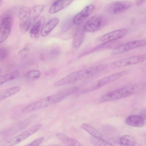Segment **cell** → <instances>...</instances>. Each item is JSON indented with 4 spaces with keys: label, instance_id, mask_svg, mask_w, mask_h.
I'll return each instance as SVG.
<instances>
[{
    "label": "cell",
    "instance_id": "obj_1",
    "mask_svg": "<svg viewBox=\"0 0 146 146\" xmlns=\"http://www.w3.org/2000/svg\"><path fill=\"white\" fill-rule=\"evenodd\" d=\"M107 67L106 64H101L74 72L56 81L54 85L55 86H63L86 79L104 71Z\"/></svg>",
    "mask_w": 146,
    "mask_h": 146
},
{
    "label": "cell",
    "instance_id": "obj_2",
    "mask_svg": "<svg viewBox=\"0 0 146 146\" xmlns=\"http://www.w3.org/2000/svg\"><path fill=\"white\" fill-rule=\"evenodd\" d=\"M146 86L145 83H140L122 88L103 95L100 101L105 102L126 98L140 91Z\"/></svg>",
    "mask_w": 146,
    "mask_h": 146
},
{
    "label": "cell",
    "instance_id": "obj_3",
    "mask_svg": "<svg viewBox=\"0 0 146 146\" xmlns=\"http://www.w3.org/2000/svg\"><path fill=\"white\" fill-rule=\"evenodd\" d=\"M129 72V71L127 70L118 72L105 76L92 83L88 87L84 89L83 92H88L96 90L127 75Z\"/></svg>",
    "mask_w": 146,
    "mask_h": 146
},
{
    "label": "cell",
    "instance_id": "obj_4",
    "mask_svg": "<svg viewBox=\"0 0 146 146\" xmlns=\"http://www.w3.org/2000/svg\"><path fill=\"white\" fill-rule=\"evenodd\" d=\"M42 126V124L41 123L34 125L7 141L1 146H14L33 134L38 130Z\"/></svg>",
    "mask_w": 146,
    "mask_h": 146
},
{
    "label": "cell",
    "instance_id": "obj_5",
    "mask_svg": "<svg viewBox=\"0 0 146 146\" xmlns=\"http://www.w3.org/2000/svg\"><path fill=\"white\" fill-rule=\"evenodd\" d=\"M146 60V53L118 60L112 63L111 66L112 68H118L139 63Z\"/></svg>",
    "mask_w": 146,
    "mask_h": 146
},
{
    "label": "cell",
    "instance_id": "obj_6",
    "mask_svg": "<svg viewBox=\"0 0 146 146\" xmlns=\"http://www.w3.org/2000/svg\"><path fill=\"white\" fill-rule=\"evenodd\" d=\"M132 3L127 1H117L110 3L105 7V11L113 15L121 13L131 7Z\"/></svg>",
    "mask_w": 146,
    "mask_h": 146
},
{
    "label": "cell",
    "instance_id": "obj_7",
    "mask_svg": "<svg viewBox=\"0 0 146 146\" xmlns=\"http://www.w3.org/2000/svg\"><path fill=\"white\" fill-rule=\"evenodd\" d=\"M20 27L23 32H26L31 24V11L27 6L20 8L18 12Z\"/></svg>",
    "mask_w": 146,
    "mask_h": 146
},
{
    "label": "cell",
    "instance_id": "obj_8",
    "mask_svg": "<svg viewBox=\"0 0 146 146\" xmlns=\"http://www.w3.org/2000/svg\"><path fill=\"white\" fill-rule=\"evenodd\" d=\"M13 22L12 17L10 15L4 17L1 21L0 29V42L5 41L10 33Z\"/></svg>",
    "mask_w": 146,
    "mask_h": 146
},
{
    "label": "cell",
    "instance_id": "obj_9",
    "mask_svg": "<svg viewBox=\"0 0 146 146\" xmlns=\"http://www.w3.org/2000/svg\"><path fill=\"white\" fill-rule=\"evenodd\" d=\"M146 45V39L135 40L119 45L113 49L112 53L117 54L126 52L132 49Z\"/></svg>",
    "mask_w": 146,
    "mask_h": 146
},
{
    "label": "cell",
    "instance_id": "obj_10",
    "mask_svg": "<svg viewBox=\"0 0 146 146\" xmlns=\"http://www.w3.org/2000/svg\"><path fill=\"white\" fill-rule=\"evenodd\" d=\"M76 86L71 87L48 96L51 105L58 103L66 98L73 94L78 90Z\"/></svg>",
    "mask_w": 146,
    "mask_h": 146
},
{
    "label": "cell",
    "instance_id": "obj_11",
    "mask_svg": "<svg viewBox=\"0 0 146 146\" xmlns=\"http://www.w3.org/2000/svg\"><path fill=\"white\" fill-rule=\"evenodd\" d=\"M128 32L126 29L117 30L103 35L100 38V41L103 43H108L125 36Z\"/></svg>",
    "mask_w": 146,
    "mask_h": 146
},
{
    "label": "cell",
    "instance_id": "obj_12",
    "mask_svg": "<svg viewBox=\"0 0 146 146\" xmlns=\"http://www.w3.org/2000/svg\"><path fill=\"white\" fill-rule=\"evenodd\" d=\"M102 23V18L95 15L90 18L85 23L83 27L84 31L92 33L98 30L101 27Z\"/></svg>",
    "mask_w": 146,
    "mask_h": 146
},
{
    "label": "cell",
    "instance_id": "obj_13",
    "mask_svg": "<svg viewBox=\"0 0 146 146\" xmlns=\"http://www.w3.org/2000/svg\"><path fill=\"white\" fill-rule=\"evenodd\" d=\"M51 105L48 96L35 102L25 107L22 110L24 113H29L44 108Z\"/></svg>",
    "mask_w": 146,
    "mask_h": 146
},
{
    "label": "cell",
    "instance_id": "obj_14",
    "mask_svg": "<svg viewBox=\"0 0 146 146\" xmlns=\"http://www.w3.org/2000/svg\"><path fill=\"white\" fill-rule=\"evenodd\" d=\"M94 6L90 5L86 6L81 11L76 14L73 19V23L76 25H79L93 12Z\"/></svg>",
    "mask_w": 146,
    "mask_h": 146
},
{
    "label": "cell",
    "instance_id": "obj_15",
    "mask_svg": "<svg viewBox=\"0 0 146 146\" xmlns=\"http://www.w3.org/2000/svg\"><path fill=\"white\" fill-rule=\"evenodd\" d=\"M59 21V19L54 17L50 19L42 27L41 35L43 37L48 36L57 26Z\"/></svg>",
    "mask_w": 146,
    "mask_h": 146
},
{
    "label": "cell",
    "instance_id": "obj_16",
    "mask_svg": "<svg viewBox=\"0 0 146 146\" xmlns=\"http://www.w3.org/2000/svg\"><path fill=\"white\" fill-rule=\"evenodd\" d=\"M72 0H60L54 1L50 7L49 12L50 14H53L64 9L70 4Z\"/></svg>",
    "mask_w": 146,
    "mask_h": 146
},
{
    "label": "cell",
    "instance_id": "obj_17",
    "mask_svg": "<svg viewBox=\"0 0 146 146\" xmlns=\"http://www.w3.org/2000/svg\"><path fill=\"white\" fill-rule=\"evenodd\" d=\"M56 137L67 146H84L76 139L63 133H58Z\"/></svg>",
    "mask_w": 146,
    "mask_h": 146
},
{
    "label": "cell",
    "instance_id": "obj_18",
    "mask_svg": "<svg viewBox=\"0 0 146 146\" xmlns=\"http://www.w3.org/2000/svg\"><path fill=\"white\" fill-rule=\"evenodd\" d=\"M144 120L138 115H131L126 118L125 122L127 124L130 126L140 127L143 125Z\"/></svg>",
    "mask_w": 146,
    "mask_h": 146
},
{
    "label": "cell",
    "instance_id": "obj_19",
    "mask_svg": "<svg viewBox=\"0 0 146 146\" xmlns=\"http://www.w3.org/2000/svg\"><path fill=\"white\" fill-rule=\"evenodd\" d=\"M18 86L13 87L1 90L0 92V100H2L15 94L21 89Z\"/></svg>",
    "mask_w": 146,
    "mask_h": 146
},
{
    "label": "cell",
    "instance_id": "obj_20",
    "mask_svg": "<svg viewBox=\"0 0 146 146\" xmlns=\"http://www.w3.org/2000/svg\"><path fill=\"white\" fill-rule=\"evenodd\" d=\"M82 128L84 130L94 137L102 138L101 133L91 125L86 123H83L81 125Z\"/></svg>",
    "mask_w": 146,
    "mask_h": 146
},
{
    "label": "cell",
    "instance_id": "obj_21",
    "mask_svg": "<svg viewBox=\"0 0 146 146\" xmlns=\"http://www.w3.org/2000/svg\"><path fill=\"white\" fill-rule=\"evenodd\" d=\"M84 30L78 29L74 34L73 40V45L76 48H78L80 46L83 41L84 35Z\"/></svg>",
    "mask_w": 146,
    "mask_h": 146
},
{
    "label": "cell",
    "instance_id": "obj_22",
    "mask_svg": "<svg viewBox=\"0 0 146 146\" xmlns=\"http://www.w3.org/2000/svg\"><path fill=\"white\" fill-rule=\"evenodd\" d=\"M120 144L124 146H135L136 143L134 138L129 135H124L119 139Z\"/></svg>",
    "mask_w": 146,
    "mask_h": 146
},
{
    "label": "cell",
    "instance_id": "obj_23",
    "mask_svg": "<svg viewBox=\"0 0 146 146\" xmlns=\"http://www.w3.org/2000/svg\"><path fill=\"white\" fill-rule=\"evenodd\" d=\"M19 74V72L16 71L1 76L0 77V85L15 78Z\"/></svg>",
    "mask_w": 146,
    "mask_h": 146
},
{
    "label": "cell",
    "instance_id": "obj_24",
    "mask_svg": "<svg viewBox=\"0 0 146 146\" xmlns=\"http://www.w3.org/2000/svg\"><path fill=\"white\" fill-rule=\"evenodd\" d=\"M42 19L38 21L31 29L30 35L32 38L35 39H38Z\"/></svg>",
    "mask_w": 146,
    "mask_h": 146
},
{
    "label": "cell",
    "instance_id": "obj_25",
    "mask_svg": "<svg viewBox=\"0 0 146 146\" xmlns=\"http://www.w3.org/2000/svg\"><path fill=\"white\" fill-rule=\"evenodd\" d=\"M45 6L42 5H37L34 6L31 11V17L34 20H36L44 11Z\"/></svg>",
    "mask_w": 146,
    "mask_h": 146
},
{
    "label": "cell",
    "instance_id": "obj_26",
    "mask_svg": "<svg viewBox=\"0 0 146 146\" xmlns=\"http://www.w3.org/2000/svg\"><path fill=\"white\" fill-rule=\"evenodd\" d=\"M90 143L94 146H114L109 142L102 138L92 137L90 139Z\"/></svg>",
    "mask_w": 146,
    "mask_h": 146
},
{
    "label": "cell",
    "instance_id": "obj_27",
    "mask_svg": "<svg viewBox=\"0 0 146 146\" xmlns=\"http://www.w3.org/2000/svg\"><path fill=\"white\" fill-rule=\"evenodd\" d=\"M47 52L50 57L54 58L57 57L60 54L61 50L58 46L52 45L48 48Z\"/></svg>",
    "mask_w": 146,
    "mask_h": 146
},
{
    "label": "cell",
    "instance_id": "obj_28",
    "mask_svg": "<svg viewBox=\"0 0 146 146\" xmlns=\"http://www.w3.org/2000/svg\"><path fill=\"white\" fill-rule=\"evenodd\" d=\"M41 75L40 72L37 70H32L28 72L26 74V76L28 78L32 79H37Z\"/></svg>",
    "mask_w": 146,
    "mask_h": 146
},
{
    "label": "cell",
    "instance_id": "obj_29",
    "mask_svg": "<svg viewBox=\"0 0 146 146\" xmlns=\"http://www.w3.org/2000/svg\"><path fill=\"white\" fill-rule=\"evenodd\" d=\"M29 52V49L27 47L21 49L18 53L17 57L20 59H23L26 57Z\"/></svg>",
    "mask_w": 146,
    "mask_h": 146
},
{
    "label": "cell",
    "instance_id": "obj_30",
    "mask_svg": "<svg viewBox=\"0 0 146 146\" xmlns=\"http://www.w3.org/2000/svg\"><path fill=\"white\" fill-rule=\"evenodd\" d=\"M7 52L6 49L3 47H1L0 48V60L3 61L6 59L7 56Z\"/></svg>",
    "mask_w": 146,
    "mask_h": 146
},
{
    "label": "cell",
    "instance_id": "obj_31",
    "mask_svg": "<svg viewBox=\"0 0 146 146\" xmlns=\"http://www.w3.org/2000/svg\"><path fill=\"white\" fill-rule=\"evenodd\" d=\"M43 137L38 138L25 146H39L44 140Z\"/></svg>",
    "mask_w": 146,
    "mask_h": 146
},
{
    "label": "cell",
    "instance_id": "obj_32",
    "mask_svg": "<svg viewBox=\"0 0 146 146\" xmlns=\"http://www.w3.org/2000/svg\"><path fill=\"white\" fill-rule=\"evenodd\" d=\"M138 115L144 119H146V108L141 110L140 111Z\"/></svg>",
    "mask_w": 146,
    "mask_h": 146
},
{
    "label": "cell",
    "instance_id": "obj_33",
    "mask_svg": "<svg viewBox=\"0 0 146 146\" xmlns=\"http://www.w3.org/2000/svg\"><path fill=\"white\" fill-rule=\"evenodd\" d=\"M146 2V0H138L136 2V4L138 5H140Z\"/></svg>",
    "mask_w": 146,
    "mask_h": 146
},
{
    "label": "cell",
    "instance_id": "obj_34",
    "mask_svg": "<svg viewBox=\"0 0 146 146\" xmlns=\"http://www.w3.org/2000/svg\"><path fill=\"white\" fill-rule=\"evenodd\" d=\"M45 146H62L60 145H56V144H51L48 145H46Z\"/></svg>",
    "mask_w": 146,
    "mask_h": 146
}]
</instances>
